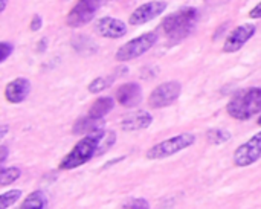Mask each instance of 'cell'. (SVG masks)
I'll return each mask as SVG.
<instances>
[{"label": "cell", "instance_id": "15", "mask_svg": "<svg viewBox=\"0 0 261 209\" xmlns=\"http://www.w3.org/2000/svg\"><path fill=\"white\" fill-rule=\"evenodd\" d=\"M102 125H104V121H102V119H95V118H90V116L87 115L86 118H80V119L75 122L72 132H73V135L86 136V135H90V133H93V132L101 130Z\"/></svg>", "mask_w": 261, "mask_h": 209}, {"label": "cell", "instance_id": "19", "mask_svg": "<svg viewBox=\"0 0 261 209\" xmlns=\"http://www.w3.org/2000/svg\"><path fill=\"white\" fill-rule=\"evenodd\" d=\"M20 176H21L20 168H17V167H9V168L2 167V170H0V185L8 187V185L14 184Z\"/></svg>", "mask_w": 261, "mask_h": 209}, {"label": "cell", "instance_id": "3", "mask_svg": "<svg viewBox=\"0 0 261 209\" xmlns=\"http://www.w3.org/2000/svg\"><path fill=\"white\" fill-rule=\"evenodd\" d=\"M226 112L237 121H248L261 112V89L249 87L237 92L228 102Z\"/></svg>", "mask_w": 261, "mask_h": 209}, {"label": "cell", "instance_id": "1", "mask_svg": "<svg viewBox=\"0 0 261 209\" xmlns=\"http://www.w3.org/2000/svg\"><path fill=\"white\" fill-rule=\"evenodd\" d=\"M199 23V11L193 6H185L174 11L162 20V31L171 41H182L193 34Z\"/></svg>", "mask_w": 261, "mask_h": 209}, {"label": "cell", "instance_id": "30", "mask_svg": "<svg viewBox=\"0 0 261 209\" xmlns=\"http://www.w3.org/2000/svg\"><path fill=\"white\" fill-rule=\"evenodd\" d=\"M257 124H258V125H260V127H261V116H260V118H258V121H257Z\"/></svg>", "mask_w": 261, "mask_h": 209}, {"label": "cell", "instance_id": "18", "mask_svg": "<svg viewBox=\"0 0 261 209\" xmlns=\"http://www.w3.org/2000/svg\"><path fill=\"white\" fill-rule=\"evenodd\" d=\"M229 139H231V133L223 128H213V130H208L206 133V141L211 145H220V144L228 142Z\"/></svg>", "mask_w": 261, "mask_h": 209}, {"label": "cell", "instance_id": "6", "mask_svg": "<svg viewBox=\"0 0 261 209\" xmlns=\"http://www.w3.org/2000/svg\"><path fill=\"white\" fill-rule=\"evenodd\" d=\"M102 0H78L76 5L69 11L66 23L70 28H81L93 20L96 11L101 8Z\"/></svg>", "mask_w": 261, "mask_h": 209}, {"label": "cell", "instance_id": "12", "mask_svg": "<svg viewBox=\"0 0 261 209\" xmlns=\"http://www.w3.org/2000/svg\"><path fill=\"white\" fill-rule=\"evenodd\" d=\"M96 32L104 38H122L127 34V24L115 17H101L96 21Z\"/></svg>", "mask_w": 261, "mask_h": 209}, {"label": "cell", "instance_id": "25", "mask_svg": "<svg viewBox=\"0 0 261 209\" xmlns=\"http://www.w3.org/2000/svg\"><path fill=\"white\" fill-rule=\"evenodd\" d=\"M41 24H43V18H41V15L35 14V15H32V18H31L29 29H31L32 32H37V31H40V29H41Z\"/></svg>", "mask_w": 261, "mask_h": 209}, {"label": "cell", "instance_id": "23", "mask_svg": "<svg viewBox=\"0 0 261 209\" xmlns=\"http://www.w3.org/2000/svg\"><path fill=\"white\" fill-rule=\"evenodd\" d=\"M125 209H147L150 208V203L145 199H132L127 203H124Z\"/></svg>", "mask_w": 261, "mask_h": 209}, {"label": "cell", "instance_id": "14", "mask_svg": "<svg viewBox=\"0 0 261 209\" xmlns=\"http://www.w3.org/2000/svg\"><path fill=\"white\" fill-rule=\"evenodd\" d=\"M153 122V115L147 110H138L135 113L127 115L121 121V128L124 132H138V130H145L151 125Z\"/></svg>", "mask_w": 261, "mask_h": 209}, {"label": "cell", "instance_id": "11", "mask_svg": "<svg viewBox=\"0 0 261 209\" xmlns=\"http://www.w3.org/2000/svg\"><path fill=\"white\" fill-rule=\"evenodd\" d=\"M31 93V81L28 78H15L5 87V98L9 104H21Z\"/></svg>", "mask_w": 261, "mask_h": 209}, {"label": "cell", "instance_id": "22", "mask_svg": "<svg viewBox=\"0 0 261 209\" xmlns=\"http://www.w3.org/2000/svg\"><path fill=\"white\" fill-rule=\"evenodd\" d=\"M116 142V133L115 132H106L101 144H99V148H98V156H102L106 151H109Z\"/></svg>", "mask_w": 261, "mask_h": 209}, {"label": "cell", "instance_id": "16", "mask_svg": "<svg viewBox=\"0 0 261 209\" xmlns=\"http://www.w3.org/2000/svg\"><path fill=\"white\" fill-rule=\"evenodd\" d=\"M115 107V99L112 96H101L98 98L89 109V116L95 119H102L106 115H109Z\"/></svg>", "mask_w": 261, "mask_h": 209}, {"label": "cell", "instance_id": "10", "mask_svg": "<svg viewBox=\"0 0 261 209\" xmlns=\"http://www.w3.org/2000/svg\"><path fill=\"white\" fill-rule=\"evenodd\" d=\"M257 32V26L252 23H245L237 26L226 38L225 44H223V52L226 54H234L239 52Z\"/></svg>", "mask_w": 261, "mask_h": 209}, {"label": "cell", "instance_id": "4", "mask_svg": "<svg viewBox=\"0 0 261 209\" xmlns=\"http://www.w3.org/2000/svg\"><path fill=\"white\" fill-rule=\"evenodd\" d=\"M194 142H196V136L193 133H180V135H176V136H173L170 139H165V141L153 145L150 150H147L145 158L148 161L167 159L170 156H174V154L187 150Z\"/></svg>", "mask_w": 261, "mask_h": 209}, {"label": "cell", "instance_id": "9", "mask_svg": "<svg viewBox=\"0 0 261 209\" xmlns=\"http://www.w3.org/2000/svg\"><path fill=\"white\" fill-rule=\"evenodd\" d=\"M167 2L164 0H151V2H147L141 6H138L132 15L128 17V23L133 24V26H141V24H145L151 20H154L156 17H159L162 12H165L167 9Z\"/></svg>", "mask_w": 261, "mask_h": 209}, {"label": "cell", "instance_id": "8", "mask_svg": "<svg viewBox=\"0 0 261 209\" xmlns=\"http://www.w3.org/2000/svg\"><path fill=\"white\" fill-rule=\"evenodd\" d=\"M234 164L240 168L251 167L261 159V132L255 133L249 141L242 144L234 151Z\"/></svg>", "mask_w": 261, "mask_h": 209}, {"label": "cell", "instance_id": "13", "mask_svg": "<svg viewBox=\"0 0 261 209\" xmlns=\"http://www.w3.org/2000/svg\"><path fill=\"white\" fill-rule=\"evenodd\" d=\"M116 101L125 107L133 109L142 102V89L138 83H125L116 90Z\"/></svg>", "mask_w": 261, "mask_h": 209}, {"label": "cell", "instance_id": "26", "mask_svg": "<svg viewBox=\"0 0 261 209\" xmlns=\"http://www.w3.org/2000/svg\"><path fill=\"white\" fill-rule=\"evenodd\" d=\"M249 17L257 20V18H261V2L258 5H255L251 11H249Z\"/></svg>", "mask_w": 261, "mask_h": 209}, {"label": "cell", "instance_id": "21", "mask_svg": "<svg viewBox=\"0 0 261 209\" xmlns=\"http://www.w3.org/2000/svg\"><path fill=\"white\" fill-rule=\"evenodd\" d=\"M21 194H23V193H21L20 190H11V191L3 193L2 197H0V208L8 209L9 206L15 205V203L20 200Z\"/></svg>", "mask_w": 261, "mask_h": 209}, {"label": "cell", "instance_id": "28", "mask_svg": "<svg viewBox=\"0 0 261 209\" xmlns=\"http://www.w3.org/2000/svg\"><path fill=\"white\" fill-rule=\"evenodd\" d=\"M6 133H8V125L6 124H2V127H0V138L3 139L6 136Z\"/></svg>", "mask_w": 261, "mask_h": 209}, {"label": "cell", "instance_id": "2", "mask_svg": "<svg viewBox=\"0 0 261 209\" xmlns=\"http://www.w3.org/2000/svg\"><path fill=\"white\" fill-rule=\"evenodd\" d=\"M104 135H106V132L101 128V130L86 135L83 139H80L78 144L61 161L60 170L67 171V170L78 168V167L84 165L86 162H89L92 158L98 156V148H99V144H101Z\"/></svg>", "mask_w": 261, "mask_h": 209}, {"label": "cell", "instance_id": "29", "mask_svg": "<svg viewBox=\"0 0 261 209\" xmlns=\"http://www.w3.org/2000/svg\"><path fill=\"white\" fill-rule=\"evenodd\" d=\"M2 2V6H0V12H3L6 9V5H8V0H0Z\"/></svg>", "mask_w": 261, "mask_h": 209}, {"label": "cell", "instance_id": "17", "mask_svg": "<svg viewBox=\"0 0 261 209\" xmlns=\"http://www.w3.org/2000/svg\"><path fill=\"white\" fill-rule=\"evenodd\" d=\"M49 206V202H47V197L43 191L37 190V191H32L21 203V208L23 209H46Z\"/></svg>", "mask_w": 261, "mask_h": 209}, {"label": "cell", "instance_id": "5", "mask_svg": "<svg viewBox=\"0 0 261 209\" xmlns=\"http://www.w3.org/2000/svg\"><path fill=\"white\" fill-rule=\"evenodd\" d=\"M158 41V34L156 32H145L141 34L139 37L127 41L125 44H122L118 52H116V60L119 63H127L132 61L135 58H139L141 55L147 54Z\"/></svg>", "mask_w": 261, "mask_h": 209}, {"label": "cell", "instance_id": "27", "mask_svg": "<svg viewBox=\"0 0 261 209\" xmlns=\"http://www.w3.org/2000/svg\"><path fill=\"white\" fill-rule=\"evenodd\" d=\"M0 151H2V154H0V164L3 167L5 162L8 161V147L6 145H0Z\"/></svg>", "mask_w": 261, "mask_h": 209}, {"label": "cell", "instance_id": "20", "mask_svg": "<svg viewBox=\"0 0 261 209\" xmlns=\"http://www.w3.org/2000/svg\"><path fill=\"white\" fill-rule=\"evenodd\" d=\"M115 78L116 76H98V78H95L90 84H89V92L90 93H93V95H96V93H99V92H102V90H106L113 81H115Z\"/></svg>", "mask_w": 261, "mask_h": 209}, {"label": "cell", "instance_id": "24", "mask_svg": "<svg viewBox=\"0 0 261 209\" xmlns=\"http://www.w3.org/2000/svg\"><path fill=\"white\" fill-rule=\"evenodd\" d=\"M12 52H14V46L8 41H2L0 43V63H5Z\"/></svg>", "mask_w": 261, "mask_h": 209}, {"label": "cell", "instance_id": "7", "mask_svg": "<svg viewBox=\"0 0 261 209\" xmlns=\"http://www.w3.org/2000/svg\"><path fill=\"white\" fill-rule=\"evenodd\" d=\"M182 93V84L179 81H165L159 84L148 96V106L151 109H164L177 101Z\"/></svg>", "mask_w": 261, "mask_h": 209}]
</instances>
